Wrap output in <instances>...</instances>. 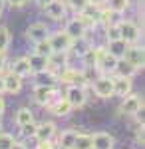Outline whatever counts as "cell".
Listing matches in <instances>:
<instances>
[{"label":"cell","mask_w":145,"mask_h":149,"mask_svg":"<svg viewBox=\"0 0 145 149\" xmlns=\"http://www.w3.org/2000/svg\"><path fill=\"white\" fill-rule=\"evenodd\" d=\"M64 32H66L70 38H82V36H86V32H88V28L82 24V20H79L78 16L74 18V20H68V24H66V28H64Z\"/></svg>","instance_id":"obj_19"},{"label":"cell","mask_w":145,"mask_h":149,"mask_svg":"<svg viewBox=\"0 0 145 149\" xmlns=\"http://www.w3.org/2000/svg\"><path fill=\"white\" fill-rule=\"evenodd\" d=\"M66 10L68 8H66V2L64 0H52V2H48L44 6V12L50 20H62L66 16Z\"/></svg>","instance_id":"obj_12"},{"label":"cell","mask_w":145,"mask_h":149,"mask_svg":"<svg viewBox=\"0 0 145 149\" xmlns=\"http://www.w3.org/2000/svg\"><path fill=\"white\" fill-rule=\"evenodd\" d=\"M34 52L40 54V56H50V54H52V46H50L48 38H46V40H40V42H36V44H34Z\"/></svg>","instance_id":"obj_31"},{"label":"cell","mask_w":145,"mask_h":149,"mask_svg":"<svg viewBox=\"0 0 145 149\" xmlns=\"http://www.w3.org/2000/svg\"><path fill=\"white\" fill-rule=\"evenodd\" d=\"M48 109L52 111V115H56V117H68V115L72 113V105L68 102L66 97H60V100H54V102L48 105Z\"/></svg>","instance_id":"obj_18"},{"label":"cell","mask_w":145,"mask_h":149,"mask_svg":"<svg viewBox=\"0 0 145 149\" xmlns=\"http://www.w3.org/2000/svg\"><path fill=\"white\" fill-rule=\"evenodd\" d=\"M4 111H6V102H4V97L0 95V115H4Z\"/></svg>","instance_id":"obj_39"},{"label":"cell","mask_w":145,"mask_h":149,"mask_svg":"<svg viewBox=\"0 0 145 149\" xmlns=\"http://www.w3.org/2000/svg\"><path fill=\"white\" fill-rule=\"evenodd\" d=\"M36 149H54V145H52V139H46V141H38Z\"/></svg>","instance_id":"obj_37"},{"label":"cell","mask_w":145,"mask_h":149,"mask_svg":"<svg viewBox=\"0 0 145 149\" xmlns=\"http://www.w3.org/2000/svg\"><path fill=\"white\" fill-rule=\"evenodd\" d=\"M2 80H4V93H20L22 90V78L20 76H16L14 72H8L6 76H2Z\"/></svg>","instance_id":"obj_17"},{"label":"cell","mask_w":145,"mask_h":149,"mask_svg":"<svg viewBox=\"0 0 145 149\" xmlns=\"http://www.w3.org/2000/svg\"><path fill=\"white\" fill-rule=\"evenodd\" d=\"M12 72L16 74V76H20V78H28V76H32V70H30V64H28V58H18L14 64H12Z\"/></svg>","instance_id":"obj_22"},{"label":"cell","mask_w":145,"mask_h":149,"mask_svg":"<svg viewBox=\"0 0 145 149\" xmlns=\"http://www.w3.org/2000/svg\"><path fill=\"white\" fill-rule=\"evenodd\" d=\"M10 149H28V147H26L24 143H18V141H14V145H12Z\"/></svg>","instance_id":"obj_40"},{"label":"cell","mask_w":145,"mask_h":149,"mask_svg":"<svg viewBox=\"0 0 145 149\" xmlns=\"http://www.w3.org/2000/svg\"><path fill=\"white\" fill-rule=\"evenodd\" d=\"M6 70V52H0V74Z\"/></svg>","instance_id":"obj_38"},{"label":"cell","mask_w":145,"mask_h":149,"mask_svg":"<svg viewBox=\"0 0 145 149\" xmlns=\"http://www.w3.org/2000/svg\"><path fill=\"white\" fill-rule=\"evenodd\" d=\"M70 66V58H68V52H52L48 56V70L60 74L64 68Z\"/></svg>","instance_id":"obj_9"},{"label":"cell","mask_w":145,"mask_h":149,"mask_svg":"<svg viewBox=\"0 0 145 149\" xmlns=\"http://www.w3.org/2000/svg\"><path fill=\"white\" fill-rule=\"evenodd\" d=\"M127 46H129V44H127L123 38H117V40H107V46H105V50H107L112 56H115L117 60H119V58H123V54H125Z\"/></svg>","instance_id":"obj_20"},{"label":"cell","mask_w":145,"mask_h":149,"mask_svg":"<svg viewBox=\"0 0 145 149\" xmlns=\"http://www.w3.org/2000/svg\"><path fill=\"white\" fill-rule=\"evenodd\" d=\"M66 97L70 105L74 107V109H79V107H84L86 102H88V93H86V86H68L66 90Z\"/></svg>","instance_id":"obj_3"},{"label":"cell","mask_w":145,"mask_h":149,"mask_svg":"<svg viewBox=\"0 0 145 149\" xmlns=\"http://www.w3.org/2000/svg\"><path fill=\"white\" fill-rule=\"evenodd\" d=\"M115 64H117V58L112 56L107 50H103V52H101V56L98 58L96 68L100 70L103 76H109V74H113V70H115Z\"/></svg>","instance_id":"obj_13"},{"label":"cell","mask_w":145,"mask_h":149,"mask_svg":"<svg viewBox=\"0 0 145 149\" xmlns=\"http://www.w3.org/2000/svg\"><path fill=\"white\" fill-rule=\"evenodd\" d=\"M117 26H119V36H121L127 44H137V40L141 36V30H139L137 24L129 22V20H119Z\"/></svg>","instance_id":"obj_7"},{"label":"cell","mask_w":145,"mask_h":149,"mask_svg":"<svg viewBox=\"0 0 145 149\" xmlns=\"http://www.w3.org/2000/svg\"><path fill=\"white\" fill-rule=\"evenodd\" d=\"M66 2V8H70V10H74L76 14H79V12H84L86 8H88L89 4V0H64Z\"/></svg>","instance_id":"obj_29"},{"label":"cell","mask_w":145,"mask_h":149,"mask_svg":"<svg viewBox=\"0 0 145 149\" xmlns=\"http://www.w3.org/2000/svg\"><path fill=\"white\" fill-rule=\"evenodd\" d=\"M14 121H16L18 127H24V125H28V123H32L34 121L32 109H30V107H20V109L14 113Z\"/></svg>","instance_id":"obj_24"},{"label":"cell","mask_w":145,"mask_h":149,"mask_svg":"<svg viewBox=\"0 0 145 149\" xmlns=\"http://www.w3.org/2000/svg\"><path fill=\"white\" fill-rule=\"evenodd\" d=\"M91 4H96V6H103L105 4V0H89Z\"/></svg>","instance_id":"obj_41"},{"label":"cell","mask_w":145,"mask_h":149,"mask_svg":"<svg viewBox=\"0 0 145 149\" xmlns=\"http://www.w3.org/2000/svg\"><path fill=\"white\" fill-rule=\"evenodd\" d=\"M34 102L38 105H44L48 107L50 103L54 102V97L58 95V90L56 86H34Z\"/></svg>","instance_id":"obj_4"},{"label":"cell","mask_w":145,"mask_h":149,"mask_svg":"<svg viewBox=\"0 0 145 149\" xmlns=\"http://www.w3.org/2000/svg\"><path fill=\"white\" fill-rule=\"evenodd\" d=\"M115 137L107 131H96L91 135V149H113Z\"/></svg>","instance_id":"obj_10"},{"label":"cell","mask_w":145,"mask_h":149,"mask_svg":"<svg viewBox=\"0 0 145 149\" xmlns=\"http://www.w3.org/2000/svg\"><path fill=\"white\" fill-rule=\"evenodd\" d=\"M91 88H93V93L101 97V100H107L113 95V80L112 76H100L98 80L91 81Z\"/></svg>","instance_id":"obj_6"},{"label":"cell","mask_w":145,"mask_h":149,"mask_svg":"<svg viewBox=\"0 0 145 149\" xmlns=\"http://www.w3.org/2000/svg\"><path fill=\"white\" fill-rule=\"evenodd\" d=\"M48 34H50V30H48V26L42 24V22H34L26 28V38H28L30 42H34V44L40 42V40H46Z\"/></svg>","instance_id":"obj_11"},{"label":"cell","mask_w":145,"mask_h":149,"mask_svg":"<svg viewBox=\"0 0 145 149\" xmlns=\"http://www.w3.org/2000/svg\"><path fill=\"white\" fill-rule=\"evenodd\" d=\"M76 135H78L76 129H64V131H60V135H58V147L60 149H72Z\"/></svg>","instance_id":"obj_21"},{"label":"cell","mask_w":145,"mask_h":149,"mask_svg":"<svg viewBox=\"0 0 145 149\" xmlns=\"http://www.w3.org/2000/svg\"><path fill=\"white\" fill-rule=\"evenodd\" d=\"M14 135L6 133V131H0V149H10L14 145Z\"/></svg>","instance_id":"obj_32"},{"label":"cell","mask_w":145,"mask_h":149,"mask_svg":"<svg viewBox=\"0 0 145 149\" xmlns=\"http://www.w3.org/2000/svg\"><path fill=\"white\" fill-rule=\"evenodd\" d=\"M4 93V80H2V76H0V95Z\"/></svg>","instance_id":"obj_43"},{"label":"cell","mask_w":145,"mask_h":149,"mask_svg":"<svg viewBox=\"0 0 145 149\" xmlns=\"http://www.w3.org/2000/svg\"><path fill=\"white\" fill-rule=\"evenodd\" d=\"M105 4H107L109 10L117 12V14H123L129 8V0H105Z\"/></svg>","instance_id":"obj_28"},{"label":"cell","mask_w":145,"mask_h":149,"mask_svg":"<svg viewBox=\"0 0 145 149\" xmlns=\"http://www.w3.org/2000/svg\"><path fill=\"white\" fill-rule=\"evenodd\" d=\"M0 18H2V6H0Z\"/></svg>","instance_id":"obj_44"},{"label":"cell","mask_w":145,"mask_h":149,"mask_svg":"<svg viewBox=\"0 0 145 149\" xmlns=\"http://www.w3.org/2000/svg\"><path fill=\"white\" fill-rule=\"evenodd\" d=\"M143 141H145V127H143V123L135 129V143L137 145H143Z\"/></svg>","instance_id":"obj_34"},{"label":"cell","mask_w":145,"mask_h":149,"mask_svg":"<svg viewBox=\"0 0 145 149\" xmlns=\"http://www.w3.org/2000/svg\"><path fill=\"white\" fill-rule=\"evenodd\" d=\"M60 81H64L68 86H86L88 84V76L84 70H74V68H64L60 74H58Z\"/></svg>","instance_id":"obj_2"},{"label":"cell","mask_w":145,"mask_h":149,"mask_svg":"<svg viewBox=\"0 0 145 149\" xmlns=\"http://www.w3.org/2000/svg\"><path fill=\"white\" fill-rule=\"evenodd\" d=\"M113 95H127V93H131V88H133V81L131 78H127V76H113Z\"/></svg>","instance_id":"obj_15"},{"label":"cell","mask_w":145,"mask_h":149,"mask_svg":"<svg viewBox=\"0 0 145 149\" xmlns=\"http://www.w3.org/2000/svg\"><path fill=\"white\" fill-rule=\"evenodd\" d=\"M117 111L123 115H137L143 111V100L141 95H135V93H127L121 97V103L117 107Z\"/></svg>","instance_id":"obj_1"},{"label":"cell","mask_w":145,"mask_h":149,"mask_svg":"<svg viewBox=\"0 0 145 149\" xmlns=\"http://www.w3.org/2000/svg\"><path fill=\"white\" fill-rule=\"evenodd\" d=\"M34 81H36V86H58L60 84V78H58L56 72H52V70H40V72H34Z\"/></svg>","instance_id":"obj_14"},{"label":"cell","mask_w":145,"mask_h":149,"mask_svg":"<svg viewBox=\"0 0 145 149\" xmlns=\"http://www.w3.org/2000/svg\"><path fill=\"white\" fill-rule=\"evenodd\" d=\"M89 48H91V42H89L86 36H82V38H76V40H74V44H72V48H70V50H74L78 56H84Z\"/></svg>","instance_id":"obj_26"},{"label":"cell","mask_w":145,"mask_h":149,"mask_svg":"<svg viewBox=\"0 0 145 149\" xmlns=\"http://www.w3.org/2000/svg\"><path fill=\"white\" fill-rule=\"evenodd\" d=\"M28 58V64H30V70L34 72H40V70H46L48 68V56H40V54H36V52H32Z\"/></svg>","instance_id":"obj_23"},{"label":"cell","mask_w":145,"mask_h":149,"mask_svg":"<svg viewBox=\"0 0 145 149\" xmlns=\"http://www.w3.org/2000/svg\"><path fill=\"white\" fill-rule=\"evenodd\" d=\"M10 30L6 26H0V52H6L10 48Z\"/></svg>","instance_id":"obj_30"},{"label":"cell","mask_w":145,"mask_h":149,"mask_svg":"<svg viewBox=\"0 0 145 149\" xmlns=\"http://www.w3.org/2000/svg\"><path fill=\"white\" fill-rule=\"evenodd\" d=\"M123 58L133 66L137 72L139 70H143L145 66V54H143V48H139V46H135V44H129L127 46V50H125V54H123Z\"/></svg>","instance_id":"obj_8"},{"label":"cell","mask_w":145,"mask_h":149,"mask_svg":"<svg viewBox=\"0 0 145 149\" xmlns=\"http://www.w3.org/2000/svg\"><path fill=\"white\" fill-rule=\"evenodd\" d=\"M105 34H107V40H117V38H121V36H119V26H117V22L107 24V26H105Z\"/></svg>","instance_id":"obj_33"},{"label":"cell","mask_w":145,"mask_h":149,"mask_svg":"<svg viewBox=\"0 0 145 149\" xmlns=\"http://www.w3.org/2000/svg\"><path fill=\"white\" fill-rule=\"evenodd\" d=\"M6 2H8V6H12V8H22L30 0H6Z\"/></svg>","instance_id":"obj_36"},{"label":"cell","mask_w":145,"mask_h":149,"mask_svg":"<svg viewBox=\"0 0 145 149\" xmlns=\"http://www.w3.org/2000/svg\"><path fill=\"white\" fill-rule=\"evenodd\" d=\"M24 131V135H30V137H34V131H36V123H28V125H24V127H20Z\"/></svg>","instance_id":"obj_35"},{"label":"cell","mask_w":145,"mask_h":149,"mask_svg":"<svg viewBox=\"0 0 145 149\" xmlns=\"http://www.w3.org/2000/svg\"><path fill=\"white\" fill-rule=\"evenodd\" d=\"M48 42L52 46V52H70V48L74 44V38L62 30V32H54V34H48Z\"/></svg>","instance_id":"obj_5"},{"label":"cell","mask_w":145,"mask_h":149,"mask_svg":"<svg viewBox=\"0 0 145 149\" xmlns=\"http://www.w3.org/2000/svg\"><path fill=\"white\" fill-rule=\"evenodd\" d=\"M0 127H2V123H0Z\"/></svg>","instance_id":"obj_45"},{"label":"cell","mask_w":145,"mask_h":149,"mask_svg":"<svg viewBox=\"0 0 145 149\" xmlns=\"http://www.w3.org/2000/svg\"><path fill=\"white\" fill-rule=\"evenodd\" d=\"M36 2H38V4H40V6H42V8H44L46 4H48V2H52V0H36Z\"/></svg>","instance_id":"obj_42"},{"label":"cell","mask_w":145,"mask_h":149,"mask_svg":"<svg viewBox=\"0 0 145 149\" xmlns=\"http://www.w3.org/2000/svg\"><path fill=\"white\" fill-rule=\"evenodd\" d=\"M72 149H91V135L89 133H78Z\"/></svg>","instance_id":"obj_27"},{"label":"cell","mask_w":145,"mask_h":149,"mask_svg":"<svg viewBox=\"0 0 145 149\" xmlns=\"http://www.w3.org/2000/svg\"><path fill=\"white\" fill-rule=\"evenodd\" d=\"M137 72V70L125 60V58H119L117 60V64H115V70H113V74L115 76H127V78H133V74Z\"/></svg>","instance_id":"obj_25"},{"label":"cell","mask_w":145,"mask_h":149,"mask_svg":"<svg viewBox=\"0 0 145 149\" xmlns=\"http://www.w3.org/2000/svg\"><path fill=\"white\" fill-rule=\"evenodd\" d=\"M56 133H58L56 123H54V121H44V123L36 125L34 137H36V141H46V139H54Z\"/></svg>","instance_id":"obj_16"}]
</instances>
